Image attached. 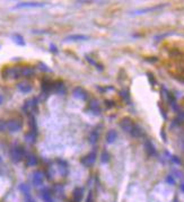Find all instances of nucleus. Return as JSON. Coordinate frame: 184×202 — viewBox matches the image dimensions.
<instances>
[{"label":"nucleus","mask_w":184,"mask_h":202,"mask_svg":"<svg viewBox=\"0 0 184 202\" xmlns=\"http://www.w3.org/2000/svg\"><path fill=\"white\" fill-rule=\"evenodd\" d=\"M133 125H134V123H133L130 119H128V118H124V119H122V120L120 121V127H121V129H122L123 131L128 132V133L131 132Z\"/></svg>","instance_id":"nucleus-1"},{"label":"nucleus","mask_w":184,"mask_h":202,"mask_svg":"<svg viewBox=\"0 0 184 202\" xmlns=\"http://www.w3.org/2000/svg\"><path fill=\"white\" fill-rule=\"evenodd\" d=\"M145 149H146V151L148 152V155H150V156L157 155V150L155 148L154 144H153L151 141H149V140H146L145 141Z\"/></svg>","instance_id":"nucleus-2"},{"label":"nucleus","mask_w":184,"mask_h":202,"mask_svg":"<svg viewBox=\"0 0 184 202\" xmlns=\"http://www.w3.org/2000/svg\"><path fill=\"white\" fill-rule=\"evenodd\" d=\"M95 159H96V152H95V151H93V152L88 154V155H87V156H86V157L82 159V164H84V165L89 166V165L94 164Z\"/></svg>","instance_id":"nucleus-3"},{"label":"nucleus","mask_w":184,"mask_h":202,"mask_svg":"<svg viewBox=\"0 0 184 202\" xmlns=\"http://www.w3.org/2000/svg\"><path fill=\"white\" fill-rule=\"evenodd\" d=\"M130 135H131L132 137H134V138H139V137L144 135V130H142L138 124H134L133 128H132L131 132H130Z\"/></svg>","instance_id":"nucleus-4"},{"label":"nucleus","mask_w":184,"mask_h":202,"mask_svg":"<svg viewBox=\"0 0 184 202\" xmlns=\"http://www.w3.org/2000/svg\"><path fill=\"white\" fill-rule=\"evenodd\" d=\"M117 138H118V133L114 130H111L106 135V141H107V144H113L117 140Z\"/></svg>","instance_id":"nucleus-5"},{"label":"nucleus","mask_w":184,"mask_h":202,"mask_svg":"<svg viewBox=\"0 0 184 202\" xmlns=\"http://www.w3.org/2000/svg\"><path fill=\"white\" fill-rule=\"evenodd\" d=\"M74 95H75L76 97H78V98H81V99H86V96H87L85 89H82V88H80V87L76 88V89L74 90Z\"/></svg>","instance_id":"nucleus-6"},{"label":"nucleus","mask_w":184,"mask_h":202,"mask_svg":"<svg viewBox=\"0 0 184 202\" xmlns=\"http://www.w3.org/2000/svg\"><path fill=\"white\" fill-rule=\"evenodd\" d=\"M89 140H91L92 144L96 142L98 140V132L97 131H93L92 133H91V135H89Z\"/></svg>","instance_id":"nucleus-7"},{"label":"nucleus","mask_w":184,"mask_h":202,"mask_svg":"<svg viewBox=\"0 0 184 202\" xmlns=\"http://www.w3.org/2000/svg\"><path fill=\"white\" fill-rule=\"evenodd\" d=\"M176 122H184V112H180L179 113V115H177V118L175 119V121H174V123H176Z\"/></svg>","instance_id":"nucleus-8"},{"label":"nucleus","mask_w":184,"mask_h":202,"mask_svg":"<svg viewBox=\"0 0 184 202\" xmlns=\"http://www.w3.org/2000/svg\"><path fill=\"white\" fill-rule=\"evenodd\" d=\"M108 159H110V155L106 151H104L102 154V162H108Z\"/></svg>","instance_id":"nucleus-9"},{"label":"nucleus","mask_w":184,"mask_h":202,"mask_svg":"<svg viewBox=\"0 0 184 202\" xmlns=\"http://www.w3.org/2000/svg\"><path fill=\"white\" fill-rule=\"evenodd\" d=\"M170 156V158L172 159V162L175 163V164H181V161H180V158L179 157H176V156H172V155H168Z\"/></svg>","instance_id":"nucleus-10"},{"label":"nucleus","mask_w":184,"mask_h":202,"mask_svg":"<svg viewBox=\"0 0 184 202\" xmlns=\"http://www.w3.org/2000/svg\"><path fill=\"white\" fill-rule=\"evenodd\" d=\"M121 95H122V97H123L124 99L129 101V93H127L125 90H123V92H121Z\"/></svg>","instance_id":"nucleus-11"},{"label":"nucleus","mask_w":184,"mask_h":202,"mask_svg":"<svg viewBox=\"0 0 184 202\" xmlns=\"http://www.w3.org/2000/svg\"><path fill=\"white\" fill-rule=\"evenodd\" d=\"M149 77H150V78H149V81L151 82V85H155V84H156V79H155V77H154L153 75H149Z\"/></svg>","instance_id":"nucleus-12"},{"label":"nucleus","mask_w":184,"mask_h":202,"mask_svg":"<svg viewBox=\"0 0 184 202\" xmlns=\"http://www.w3.org/2000/svg\"><path fill=\"white\" fill-rule=\"evenodd\" d=\"M167 182H170V183H174V181H173V178H171V176H168V178H167Z\"/></svg>","instance_id":"nucleus-13"}]
</instances>
